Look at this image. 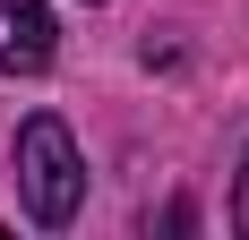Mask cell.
Returning <instances> with one entry per match:
<instances>
[{"mask_svg": "<svg viewBox=\"0 0 249 240\" xmlns=\"http://www.w3.org/2000/svg\"><path fill=\"white\" fill-rule=\"evenodd\" d=\"M18 197H26V215L35 223H60L77 215V197H86V163H77V137L60 129L52 112H35L18 129Z\"/></svg>", "mask_w": 249, "mask_h": 240, "instance_id": "obj_1", "label": "cell"}, {"mask_svg": "<svg viewBox=\"0 0 249 240\" xmlns=\"http://www.w3.org/2000/svg\"><path fill=\"white\" fill-rule=\"evenodd\" d=\"M52 51H60V26H52L43 0H0V77L52 69Z\"/></svg>", "mask_w": 249, "mask_h": 240, "instance_id": "obj_2", "label": "cell"}, {"mask_svg": "<svg viewBox=\"0 0 249 240\" xmlns=\"http://www.w3.org/2000/svg\"><path fill=\"white\" fill-rule=\"evenodd\" d=\"M232 223L249 232V154H241V180H232Z\"/></svg>", "mask_w": 249, "mask_h": 240, "instance_id": "obj_3", "label": "cell"}]
</instances>
